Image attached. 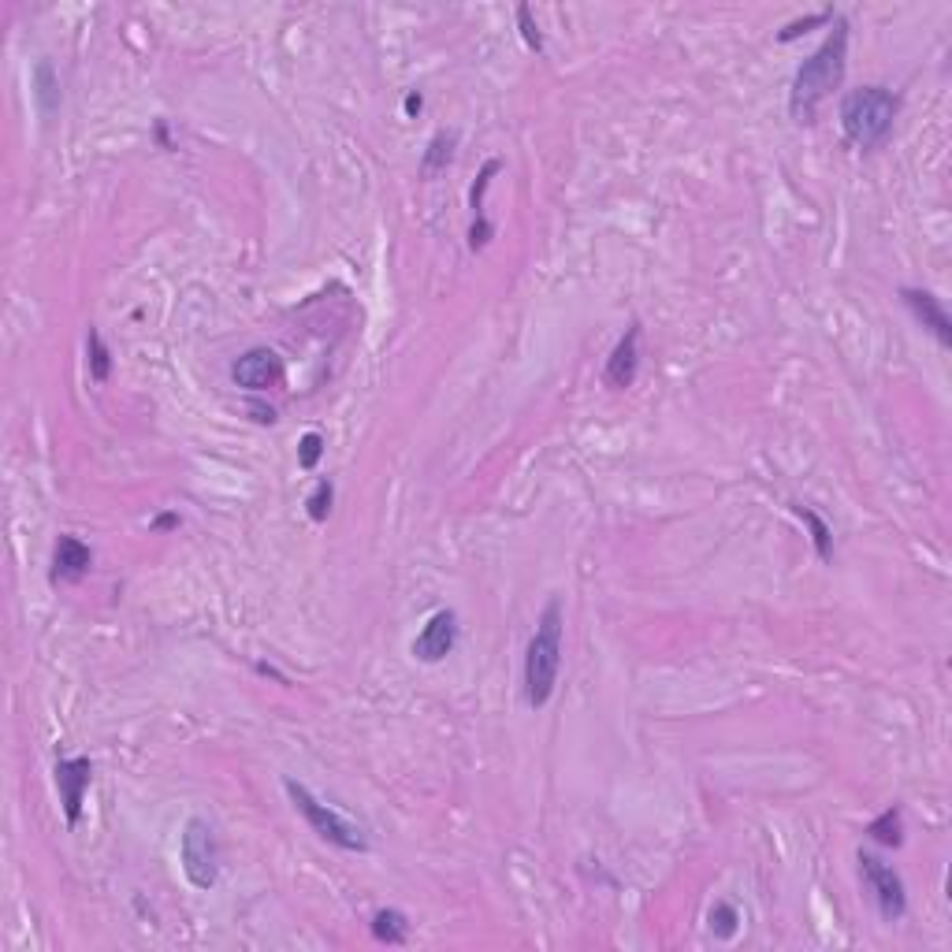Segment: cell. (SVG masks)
I'll return each mask as SVG.
<instances>
[{
	"instance_id": "cell-20",
	"label": "cell",
	"mask_w": 952,
	"mask_h": 952,
	"mask_svg": "<svg viewBox=\"0 0 952 952\" xmlns=\"http://www.w3.org/2000/svg\"><path fill=\"white\" fill-rule=\"evenodd\" d=\"M707 923H711L714 938H733V934H737V926H741V915H737V908H733V904H714L711 915H707Z\"/></svg>"
},
{
	"instance_id": "cell-18",
	"label": "cell",
	"mask_w": 952,
	"mask_h": 952,
	"mask_svg": "<svg viewBox=\"0 0 952 952\" xmlns=\"http://www.w3.org/2000/svg\"><path fill=\"white\" fill-rule=\"evenodd\" d=\"M793 514L796 517H804V525L811 529V540H815V551H819V558L822 562H830L833 558V540H830V525L822 521L811 506H800V503H793Z\"/></svg>"
},
{
	"instance_id": "cell-17",
	"label": "cell",
	"mask_w": 952,
	"mask_h": 952,
	"mask_svg": "<svg viewBox=\"0 0 952 952\" xmlns=\"http://www.w3.org/2000/svg\"><path fill=\"white\" fill-rule=\"evenodd\" d=\"M86 361H90L93 384H108V376H112V354H108V346L97 328H90V335H86Z\"/></svg>"
},
{
	"instance_id": "cell-9",
	"label": "cell",
	"mask_w": 952,
	"mask_h": 952,
	"mask_svg": "<svg viewBox=\"0 0 952 952\" xmlns=\"http://www.w3.org/2000/svg\"><path fill=\"white\" fill-rule=\"evenodd\" d=\"M454 644H458V618H454V610H439L417 633L413 655L421 662H443L454 651Z\"/></svg>"
},
{
	"instance_id": "cell-1",
	"label": "cell",
	"mask_w": 952,
	"mask_h": 952,
	"mask_svg": "<svg viewBox=\"0 0 952 952\" xmlns=\"http://www.w3.org/2000/svg\"><path fill=\"white\" fill-rule=\"evenodd\" d=\"M845 67H848V23L845 19H833L826 41L807 56L804 64H800V71L793 75L789 116H793L796 123H811L822 101L841 86Z\"/></svg>"
},
{
	"instance_id": "cell-8",
	"label": "cell",
	"mask_w": 952,
	"mask_h": 952,
	"mask_svg": "<svg viewBox=\"0 0 952 952\" xmlns=\"http://www.w3.org/2000/svg\"><path fill=\"white\" fill-rule=\"evenodd\" d=\"M231 376H235V384L246 387V391H268V387H276L279 380H283V361H279L276 350L253 346V350H246V354L235 361Z\"/></svg>"
},
{
	"instance_id": "cell-14",
	"label": "cell",
	"mask_w": 952,
	"mask_h": 952,
	"mask_svg": "<svg viewBox=\"0 0 952 952\" xmlns=\"http://www.w3.org/2000/svg\"><path fill=\"white\" fill-rule=\"evenodd\" d=\"M34 97H38L41 116H53L60 108V79H56L49 60H38V67H34Z\"/></svg>"
},
{
	"instance_id": "cell-3",
	"label": "cell",
	"mask_w": 952,
	"mask_h": 952,
	"mask_svg": "<svg viewBox=\"0 0 952 952\" xmlns=\"http://www.w3.org/2000/svg\"><path fill=\"white\" fill-rule=\"evenodd\" d=\"M900 112V97L886 86H860L841 101V127L845 138L863 149L882 146L893 131V119Z\"/></svg>"
},
{
	"instance_id": "cell-26",
	"label": "cell",
	"mask_w": 952,
	"mask_h": 952,
	"mask_svg": "<svg viewBox=\"0 0 952 952\" xmlns=\"http://www.w3.org/2000/svg\"><path fill=\"white\" fill-rule=\"evenodd\" d=\"M421 105H424L421 93H410V97H406V112H421Z\"/></svg>"
},
{
	"instance_id": "cell-16",
	"label": "cell",
	"mask_w": 952,
	"mask_h": 952,
	"mask_svg": "<svg viewBox=\"0 0 952 952\" xmlns=\"http://www.w3.org/2000/svg\"><path fill=\"white\" fill-rule=\"evenodd\" d=\"M867 837L886 848L904 845V815H900V807H886V811L867 826Z\"/></svg>"
},
{
	"instance_id": "cell-2",
	"label": "cell",
	"mask_w": 952,
	"mask_h": 952,
	"mask_svg": "<svg viewBox=\"0 0 952 952\" xmlns=\"http://www.w3.org/2000/svg\"><path fill=\"white\" fill-rule=\"evenodd\" d=\"M558 670H562V603L547 599L536 633L525 648V703L532 711H543L551 703Z\"/></svg>"
},
{
	"instance_id": "cell-6",
	"label": "cell",
	"mask_w": 952,
	"mask_h": 952,
	"mask_svg": "<svg viewBox=\"0 0 952 952\" xmlns=\"http://www.w3.org/2000/svg\"><path fill=\"white\" fill-rule=\"evenodd\" d=\"M860 874H863V882H867V889H871L882 919H886V923L904 919V912H908V893H904L900 874L893 871L886 860L871 856V852H860Z\"/></svg>"
},
{
	"instance_id": "cell-13",
	"label": "cell",
	"mask_w": 952,
	"mask_h": 952,
	"mask_svg": "<svg viewBox=\"0 0 952 952\" xmlns=\"http://www.w3.org/2000/svg\"><path fill=\"white\" fill-rule=\"evenodd\" d=\"M503 164L499 160H488L484 168H480V175H476V186H473V227H469V246L473 250H480V246H488V238H491V231L495 227L488 224V216H484V194H488V186H491V175L499 172Z\"/></svg>"
},
{
	"instance_id": "cell-23",
	"label": "cell",
	"mask_w": 952,
	"mask_h": 952,
	"mask_svg": "<svg viewBox=\"0 0 952 952\" xmlns=\"http://www.w3.org/2000/svg\"><path fill=\"white\" fill-rule=\"evenodd\" d=\"M320 454H324V436L320 432H305L302 443H298V465L302 469H317Z\"/></svg>"
},
{
	"instance_id": "cell-5",
	"label": "cell",
	"mask_w": 952,
	"mask_h": 952,
	"mask_svg": "<svg viewBox=\"0 0 952 952\" xmlns=\"http://www.w3.org/2000/svg\"><path fill=\"white\" fill-rule=\"evenodd\" d=\"M179 863H183L186 882L201 893H209L220 878V848H216V833L205 819H190L183 826V841H179Z\"/></svg>"
},
{
	"instance_id": "cell-7",
	"label": "cell",
	"mask_w": 952,
	"mask_h": 952,
	"mask_svg": "<svg viewBox=\"0 0 952 952\" xmlns=\"http://www.w3.org/2000/svg\"><path fill=\"white\" fill-rule=\"evenodd\" d=\"M93 781V763L86 755H75V759H60L56 763V789H60V804H64L67 826H75L82 815V800H86V789Z\"/></svg>"
},
{
	"instance_id": "cell-25",
	"label": "cell",
	"mask_w": 952,
	"mask_h": 952,
	"mask_svg": "<svg viewBox=\"0 0 952 952\" xmlns=\"http://www.w3.org/2000/svg\"><path fill=\"white\" fill-rule=\"evenodd\" d=\"M175 525H179V517H175V514H164V517H157V521H153V529H175Z\"/></svg>"
},
{
	"instance_id": "cell-12",
	"label": "cell",
	"mask_w": 952,
	"mask_h": 952,
	"mask_svg": "<svg viewBox=\"0 0 952 952\" xmlns=\"http://www.w3.org/2000/svg\"><path fill=\"white\" fill-rule=\"evenodd\" d=\"M93 566V551L79 536H60L53 551V581H79Z\"/></svg>"
},
{
	"instance_id": "cell-11",
	"label": "cell",
	"mask_w": 952,
	"mask_h": 952,
	"mask_svg": "<svg viewBox=\"0 0 952 952\" xmlns=\"http://www.w3.org/2000/svg\"><path fill=\"white\" fill-rule=\"evenodd\" d=\"M636 372H640V324H629L618 346L610 350L607 361V384L625 391V387L636 384Z\"/></svg>"
},
{
	"instance_id": "cell-24",
	"label": "cell",
	"mask_w": 952,
	"mask_h": 952,
	"mask_svg": "<svg viewBox=\"0 0 952 952\" xmlns=\"http://www.w3.org/2000/svg\"><path fill=\"white\" fill-rule=\"evenodd\" d=\"M822 23H833V12H819V15H807V19H800V23H789V27L778 34V41H793V38H800V34H807L811 27H822Z\"/></svg>"
},
{
	"instance_id": "cell-19",
	"label": "cell",
	"mask_w": 952,
	"mask_h": 952,
	"mask_svg": "<svg viewBox=\"0 0 952 952\" xmlns=\"http://www.w3.org/2000/svg\"><path fill=\"white\" fill-rule=\"evenodd\" d=\"M450 157H454V134L450 131H439L432 142H428V149H424V160H421V168L428 175H436V172H443L450 164Z\"/></svg>"
},
{
	"instance_id": "cell-10",
	"label": "cell",
	"mask_w": 952,
	"mask_h": 952,
	"mask_svg": "<svg viewBox=\"0 0 952 952\" xmlns=\"http://www.w3.org/2000/svg\"><path fill=\"white\" fill-rule=\"evenodd\" d=\"M900 298H904V305L915 313V320H919V324H923L941 346H952V320H949V313H945V305H941L938 294L923 291V287H904Z\"/></svg>"
},
{
	"instance_id": "cell-4",
	"label": "cell",
	"mask_w": 952,
	"mask_h": 952,
	"mask_svg": "<svg viewBox=\"0 0 952 952\" xmlns=\"http://www.w3.org/2000/svg\"><path fill=\"white\" fill-rule=\"evenodd\" d=\"M283 789H287L291 804L298 807V815L309 822V830L317 833L320 841H328V845L343 848V852H369V841H365L361 826H357V822H350L346 815H339V811H335V807H328L324 800H317V796L305 789L302 781L287 778V781H283Z\"/></svg>"
},
{
	"instance_id": "cell-21",
	"label": "cell",
	"mask_w": 952,
	"mask_h": 952,
	"mask_svg": "<svg viewBox=\"0 0 952 952\" xmlns=\"http://www.w3.org/2000/svg\"><path fill=\"white\" fill-rule=\"evenodd\" d=\"M331 499H335V484L331 480H320L317 488H313V495L305 499V514L313 517V521H328V514H331Z\"/></svg>"
},
{
	"instance_id": "cell-22",
	"label": "cell",
	"mask_w": 952,
	"mask_h": 952,
	"mask_svg": "<svg viewBox=\"0 0 952 952\" xmlns=\"http://www.w3.org/2000/svg\"><path fill=\"white\" fill-rule=\"evenodd\" d=\"M517 27H521V38H525V45H529L532 53H540L543 34H540V27H536V19H532L529 4H517Z\"/></svg>"
},
{
	"instance_id": "cell-15",
	"label": "cell",
	"mask_w": 952,
	"mask_h": 952,
	"mask_svg": "<svg viewBox=\"0 0 952 952\" xmlns=\"http://www.w3.org/2000/svg\"><path fill=\"white\" fill-rule=\"evenodd\" d=\"M372 938L384 941V945H402V941L410 938L406 915L395 912V908H380V912L372 915Z\"/></svg>"
}]
</instances>
